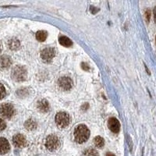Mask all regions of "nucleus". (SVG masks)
Here are the masks:
<instances>
[{
    "instance_id": "obj_1",
    "label": "nucleus",
    "mask_w": 156,
    "mask_h": 156,
    "mask_svg": "<svg viewBox=\"0 0 156 156\" xmlns=\"http://www.w3.org/2000/svg\"><path fill=\"white\" fill-rule=\"evenodd\" d=\"M90 135V131L87 126L84 124L78 125L74 130V139L78 144H83L88 141Z\"/></svg>"
},
{
    "instance_id": "obj_2",
    "label": "nucleus",
    "mask_w": 156,
    "mask_h": 156,
    "mask_svg": "<svg viewBox=\"0 0 156 156\" xmlns=\"http://www.w3.org/2000/svg\"><path fill=\"white\" fill-rule=\"evenodd\" d=\"M27 70L24 66H17L13 69L11 76L12 78L17 82L24 81L27 78Z\"/></svg>"
},
{
    "instance_id": "obj_3",
    "label": "nucleus",
    "mask_w": 156,
    "mask_h": 156,
    "mask_svg": "<svg viewBox=\"0 0 156 156\" xmlns=\"http://www.w3.org/2000/svg\"><path fill=\"white\" fill-rule=\"evenodd\" d=\"M60 144H61L60 139L58 136L55 135V134L49 135L45 141V147L50 151L57 150L60 147Z\"/></svg>"
},
{
    "instance_id": "obj_4",
    "label": "nucleus",
    "mask_w": 156,
    "mask_h": 156,
    "mask_svg": "<svg viewBox=\"0 0 156 156\" xmlns=\"http://www.w3.org/2000/svg\"><path fill=\"white\" fill-rule=\"evenodd\" d=\"M70 116L66 112H61L57 113L56 116V123L58 125V127L60 128H66L70 124Z\"/></svg>"
},
{
    "instance_id": "obj_5",
    "label": "nucleus",
    "mask_w": 156,
    "mask_h": 156,
    "mask_svg": "<svg viewBox=\"0 0 156 156\" xmlns=\"http://www.w3.org/2000/svg\"><path fill=\"white\" fill-rule=\"evenodd\" d=\"M0 114L5 118H11L14 114L13 106L9 103L2 104L0 106Z\"/></svg>"
},
{
    "instance_id": "obj_6",
    "label": "nucleus",
    "mask_w": 156,
    "mask_h": 156,
    "mask_svg": "<svg viewBox=\"0 0 156 156\" xmlns=\"http://www.w3.org/2000/svg\"><path fill=\"white\" fill-rule=\"evenodd\" d=\"M56 55V50L54 48H46L41 52L42 60L45 62H50Z\"/></svg>"
},
{
    "instance_id": "obj_7",
    "label": "nucleus",
    "mask_w": 156,
    "mask_h": 156,
    "mask_svg": "<svg viewBox=\"0 0 156 156\" xmlns=\"http://www.w3.org/2000/svg\"><path fill=\"white\" fill-rule=\"evenodd\" d=\"M58 84L59 88L63 91H69L73 86V81L70 77H62L59 79Z\"/></svg>"
},
{
    "instance_id": "obj_8",
    "label": "nucleus",
    "mask_w": 156,
    "mask_h": 156,
    "mask_svg": "<svg viewBox=\"0 0 156 156\" xmlns=\"http://www.w3.org/2000/svg\"><path fill=\"white\" fill-rule=\"evenodd\" d=\"M13 142L15 146L17 147H24L27 144L26 138L22 134H17V135H15L13 137Z\"/></svg>"
},
{
    "instance_id": "obj_9",
    "label": "nucleus",
    "mask_w": 156,
    "mask_h": 156,
    "mask_svg": "<svg viewBox=\"0 0 156 156\" xmlns=\"http://www.w3.org/2000/svg\"><path fill=\"white\" fill-rule=\"evenodd\" d=\"M109 128L113 133H118L120 129V124L119 122L116 118H110L108 121Z\"/></svg>"
},
{
    "instance_id": "obj_10",
    "label": "nucleus",
    "mask_w": 156,
    "mask_h": 156,
    "mask_svg": "<svg viewBox=\"0 0 156 156\" xmlns=\"http://www.w3.org/2000/svg\"><path fill=\"white\" fill-rule=\"evenodd\" d=\"M10 149L9 141L4 137H0V155H5Z\"/></svg>"
},
{
    "instance_id": "obj_11",
    "label": "nucleus",
    "mask_w": 156,
    "mask_h": 156,
    "mask_svg": "<svg viewBox=\"0 0 156 156\" xmlns=\"http://www.w3.org/2000/svg\"><path fill=\"white\" fill-rule=\"evenodd\" d=\"M12 60L8 56H3L0 57V69L6 70L11 66Z\"/></svg>"
},
{
    "instance_id": "obj_12",
    "label": "nucleus",
    "mask_w": 156,
    "mask_h": 156,
    "mask_svg": "<svg viewBox=\"0 0 156 156\" xmlns=\"http://www.w3.org/2000/svg\"><path fill=\"white\" fill-rule=\"evenodd\" d=\"M37 106H38V109L42 112H47L49 110V104L45 99L39 101Z\"/></svg>"
},
{
    "instance_id": "obj_13",
    "label": "nucleus",
    "mask_w": 156,
    "mask_h": 156,
    "mask_svg": "<svg viewBox=\"0 0 156 156\" xmlns=\"http://www.w3.org/2000/svg\"><path fill=\"white\" fill-rule=\"evenodd\" d=\"M59 41L60 44H62V46H64V47H70L72 44H73V42L71 41V40L67 37H66V36H61V37H59Z\"/></svg>"
},
{
    "instance_id": "obj_14",
    "label": "nucleus",
    "mask_w": 156,
    "mask_h": 156,
    "mask_svg": "<svg viewBox=\"0 0 156 156\" xmlns=\"http://www.w3.org/2000/svg\"><path fill=\"white\" fill-rule=\"evenodd\" d=\"M24 127L27 130H34L37 127V123L36 122L32 119H30L26 121V123L24 124Z\"/></svg>"
},
{
    "instance_id": "obj_15",
    "label": "nucleus",
    "mask_w": 156,
    "mask_h": 156,
    "mask_svg": "<svg viewBox=\"0 0 156 156\" xmlns=\"http://www.w3.org/2000/svg\"><path fill=\"white\" fill-rule=\"evenodd\" d=\"M8 44H9V47L11 50H17L20 48V41L16 39H13L11 40H9Z\"/></svg>"
},
{
    "instance_id": "obj_16",
    "label": "nucleus",
    "mask_w": 156,
    "mask_h": 156,
    "mask_svg": "<svg viewBox=\"0 0 156 156\" xmlns=\"http://www.w3.org/2000/svg\"><path fill=\"white\" fill-rule=\"evenodd\" d=\"M48 34L45 31H39L36 33V39L39 41H44L47 39Z\"/></svg>"
},
{
    "instance_id": "obj_17",
    "label": "nucleus",
    "mask_w": 156,
    "mask_h": 156,
    "mask_svg": "<svg viewBox=\"0 0 156 156\" xmlns=\"http://www.w3.org/2000/svg\"><path fill=\"white\" fill-rule=\"evenodd\" d=\"M94 144L97 147H102L104 146V144H105V141L102 137L98 136L94 138Z\"/></svg>"
},
{
    "instance_id": "obj_18",
    "label": "nucleus",
    "mask_w": 156,
    "mask_h": 156,
    "mask_svg": "<svg viewBox=\"0 0 156 156\" xmlns=\"http://www.w3.org/2000/svg\"><path fill=\"white\" fill-rule=\"evenodd\" d=\"M84 156H99V155L96 150H94L93 148H88L84 151Z\"/></svg>"
},
{
    "instance_id": "obj_19",
    "label": "nucleus",
    "mask_w": 156,
    "mask_h": 156,
    "mask_svg": "<svg viewBox=\"0 0 156 156\" xmlns=\"http://www.w3.org/2000/svg\"><path fill=\"white\" fill-rule=\"evenodd\" d=\"M6 91L5 87L2 84H0V99H3V98L6 96Z\"/></svg>"
},
{
    "instance_id": "obj_20",
    "label": "nucleus",
    "mask_w": 156,
    "mask_h": 156,
    "mask_svg": "<svg viewBox=\"0 0 156 156\" xmlns=\"http://www.w3.org/2000/svg\"><path fill=\"white\" fill-rule=\"evenodd\" d=\"M17 93L18 96H20L21 98H24V96H26L28 94V91L27 89H21V90H19V91L17 92Z\"/></svg>"
},
{
    "instance_id": "obj_21",
    "label": "nucleus",
    "mask_w": 156,
    "mask_h": 156,
    "mask_svg": "<svg viewBox=\"0 0 156 156\" xmlns=\"http://www.w3.org/2000/svg\"><path fill=\"white\" fill-rule=\"evenodd\" d=\"M6 127V123L4 122L3 119H0V131H3V130H5Z\"/></svg>"
},
{
    "instance_id": "obj_22",
    "label": "nucleus",
    "mask_w": 156,
    "mask_h": 156,
    "mask_svg": "<svg viewBox=\"0 0 156 156\" xmlns=\"http://www.w3.org/2000/svg\"><path fill=\"white\" fill-rule=\"evenodd\" d=\"M151 17V11L150 9H146V11H145V18H146V20L147 21H149Z\"/></svg>"
},
{
    "instance_id": "obj_23",
    "label": "nucleus",
    "mask_w": 156,
    "mask_h": 156,
    "mask_svg": "<svg viewBox=\"0 0 156 156\" xmlns=\"http://www.w3.org/2000/svg\"><path fill=\"white\" fill-rule=\"evenodd\" d=\"M81 67H82L83 70H89L88 65L86 62H82V64H81Z\"/></svg>"
},
{
    "instance_id": "obj_24",
    "label": "nucleus",
    "mask_w": 156,
    "mask_h": 156,
    "mask_svg": "<svg viewBox=\"0 0 156 156\" xmlns=\"http://www.w3.org/2000/svg\"><path fill=\"white\" fill-rule=\"evenodd\" d=\"M91 11L92 13H96L98 11V9H97V8H95V7H94V6H91Z\"/></svg>"
},
{
    "instance_id": "obj_25",
    "label": "nucleus",
    "mask_w": 156,
    "mask_h": 156,
    "mask_svg": "<svg viewBox=\"0 0 156 156\" xmlns=\"http://www.w3.org/2000/svg\"><path fill=\"white\" fill-rule=\"evenodd\" d=\"M154 17H155V22L156 23V7L154 9Z\"/></svg>"
},
{
    "instance_id": "obj_26",
    "label": "nucleus",
    "mask_w": 156,
    "mask_h": 156,
    "mask_svg": "<svg viewBox=\"0 0 156 156\" xmlns=\"http://www.w3.org/2000/svg\"><path fill=\"white\" fill-rule=\"evenodd\" d=\"M106 156H115V155L111 153V152H108V153L106 154Z\"/></svg>"
},
{
    "instance_id": "obj_27",
    "label": "nucleus",
    "mask_w": 156,
    "mask_h": 156,
    "mask_svg": "<svg viewBox=\"0 0 156 156\" xmlns=\"http://www.w3.org/2000/svg\"><path fill=\"white\" fill-rule=\"evenodd\" d=\"M0 52H1V45H0Z\"/></svg>"
},
{
    "instance_id": "obj_28",
    "label": "nucleus",
    "mask_w": 156,
    "mask_h": 156,
    "mask_svg": "<svg viewBox=\"0 0 156 156\" xmlns=\"http://www.w3.org/2000/svg\"><path fill=\"white\" fill-rule=\"evenodd\" d=\"M155 40H156V38H155Z\"/></svg>"
}]
</instances>
